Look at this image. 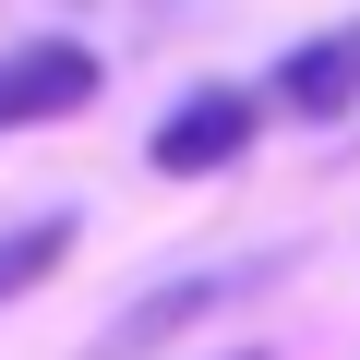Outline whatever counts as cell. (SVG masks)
<instances>
[{"label": "cell", "instance_id": "6da1fadb", "mask_svg": "<svg viewBox=\"0 0 360 360\" xmlns=\"http://www.w3.org/2000/svg\"><path fill=\"white\" fill-rule=\"evenodd\" d=\"M108 60L84 37H25V49H0V132H37V120H72L96 108Z\"/></svg>", "mask_w": 360, "mask_h": 360}, {"label": "cell", "instance_id": "7a4b0ae2", "mask_svg": "<svg viewBox=\"0 0 360 360\" xmlns=\"http://www.w3.org/2000/svg\"><path fill=\"white\" fill-rule=\"evenodd\" d=\"M252 132H264V96H240V84H193V96H180L168 120H156V168L168 180H205V168H240L252 156Z\"/></svg>", "mask_w": 360, "mask_h": 360}, {"label": "cell", "instance_id": "3957f363", "mask_svg": "<svg viewBox=\"0 0 360 360\" xmlns=\"http://www.w3.org/2000/svg\"><path fill=\"white\" fill-rule=\"evenodd\" d=\"M276 108L288 120H348L360 108V25H324L276 60Z\"/></svg>", "mask_w": 360, "mask_h": 360}, {"label": "cell", "instance_id": "277c9868", "mask_svg": "<svg viewBox=\"0 0 360 360\" xmlns=\"http://www.w3.org/2000/svg\"><path fill=\"white\" fill-rule=\"evenodd\" d=\"M60 252H72V217H60V205H49V217H13V229H0V300H25Z\"/></svg>", "mask_w": 360, "mask_h": 360}, {"label": "cell", "instance_id": "5b68a950", "mask_svg": "<svg viewBox=\"0 0 360 360\" xmlns=\"http://www.w3.org/2000/svg\"><path fill=\"white\" fill-rule=\"evenodd\" d=\"M229 360H264V348H229Z\"/></svg>", "mask_w": 360, "mask_h": 360}]
</instances>
